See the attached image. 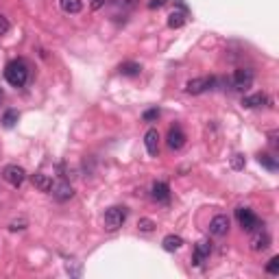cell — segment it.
Instances as JSON below:
<instances>
[{
    "instance_id": "26",
    "label": "cell",
    "mask_w": 279,
    "mask_h": 279,
    "mask_svg": "<svg viewBox=\"0 0 279 279\" xmlns=\"http://www.w3.org/2000/svg\"><path fill=\"white\" fill-rule=\"evenodd\" d=\"M7 33H9V20L0 16V35H7Z\"/></svg>"
},
{
    "instance_id": "24",
    "label": "cell",
    "mask_w": 279,
    "mask_h": 279,
    "mask_svg": "<svg viewBox=\"0 0 279 279\" xmlns=\"http://www.w3.org/2000/svg\"><path fill=\"white\" fill-rule=\"evenodd\" d=\"M266 273L268 275H279V257H270L268 264H266Z\"/></svg>"
},
{
    "instance_id": "23",
    "label": "cell",
    "mask_w": 279,
    "mask_h": 279,
    "mask_svg": "<svg viewBox=\"0 0 279 279\" xmlns=\"http://www.w3.org/2000/svg\"><path fill=\"white\" fill-rule=\"evenodd\" d=\"M244 164H247V159H244V155H240V153H236V155L231 157V168L234 170H242Z\"/></svg>"
},
{
    "instance_id": "6",
    "label": "cell",
    "mask_w": 279,
    "mask_h": 279,
    "mask_svg": "<svg viewBox=\"0 0 279 279\" xmlns=\"http://www.w3.org/2000/svg\"><path fill=\"white\" fill-rule=\"evenodd\" d=\"M50 194H52L55 201L65 203V201H70V198L75 196V190H72V185L68 181H57V183L50 185Z\"/></svg>"
},
{
    "instance_id": "25",
    "label": "cell",
    "mask_w": 279,
    "mask_h": 279,
    "mask_svg": "<svg viewBox=\"0 0 279 279\" xmlns=\"http://www.w3.org/2000/svg\"><path fill=\"white\" fill-rule=\"evenodd\" d=\"M144 122H153V120H157L159 118V109H149V111H144Z\"/></svg>"
},
{
    "instance_id": "1",
    "label": "cell",
    "mask_w": 279,
    "mask_h": 279,
    "mask_svg": "<svg viewBox=\"0 0 279 279\" xmlns=\"http://www.w3.org/2000/svg\"><path fill=\"white\" fill-rule=\"evenodd\" d=\"M5 79H7L9 85H13V88H22V85L29 81V65H26L22 59L11 61L5 68Z\"/></svg>"
},
{
    "instance_id": "3",
    "label": "cell",
    "mask_w": 279,
    "mask_h": 279,
    "mask_svg": "<svg viewBox=\"0 0 279 279\" xmlns=\"http://www.w3.org/2000/svg\"><path fill=\"white\" fill-rule=\"evenodd\" d=\"M236 218H238V223H240V227L244 231H253L257 227H264V225L260 223V218L253 214V210H249V207H238Z\"/></svg>"
},
{
    "instance_id": "5",
    "label": "cell",
    "mask_w": 279,
    "mask_h": 279,
    "mask_svg": "<svg viewBox=\"0 0 279 279\" xmlns=\"http://www.w3.org/2000/svg\"><path fill=\"white\" fill-rule=\"evenodd\" d=\"M216 79L214 77H196V79H190L188 83H185V92L188 94H203V92H207L214 88Z\"/></svg>"
},
{
    "instance_id": "22",
    "label": "cell",
    "mask_w": 279,
    "mask_h": 279,
    "mask_svg": "<svg viewBox=\"0 0 279 279\" xmlns=\"http://www.w3.org/2000/svg\"><path fill=\"white\" fill-rule=\"evenodd\" d=\"M137 229L144 231V234H151V231L155 229V223H153L151 218H140V221H137Z\"/></svg>"
},
{
    "instance_id": "9",
    "label": "cell",
    "mask_w": 279,
    "mask_h": 279,
    "mask_svg": "<svg viewBox=\"0 0 279 279\" xmlns=\"http://www.w3.org/2000/svg\"><path fill=\"white\" fill-rule=\"evenodd\" d=\"M268 247H270V236L262 227L253 229V236H251V249L253 251H266Z\"/></svg>"
},
{
    "instance_id": "21",
    "label": "cell",
    "mask_w": 279,
    "mask_h": 279,
    "mask_svg": "<svg viewBox=\"0 0 279 279\" xmlns=\"http://www.w3.org/2000/svg\"><path fill=\"white\" fill-rule=\"evenodd\" d=\"M18 118H20V114H18L16 109H7V111H5V116H3V124H5L7 129H11L13 124L18 122Z\"/></svg>"
},
{
    "instance_id": "19",
    "label": "cell",
    "mask_w": 279,
    "mask_h": 279,
    "mask_svg": "<svg viewBox=\"0 0 279 279\" xmlns=\"http://www.w3.org/2000/svg\"><path fill=\"white\" fill-rule=\"evenodd\" d=\"M59 5L65 13H79L83 9V0H59Z\"/></svg>"
},
{
    "instance_id": "29",
    "label": "cell",
    "mask_w": 279,
    "mask_h": 279,
    "mask_svg": "<svg viewBox=\"0 0 279 279\" xmlns=\"http://www.w3.org/2000/svg\"><path fill=\"white\" fill-rule=\"evenodd\" d=\"M105 5V0H92V9H101Z\"/></svg>"
},
{
    "instance_id": "2",
    "label": "cell",
    "mask_w": 279,
    "mask_h": 279,
    "mask_svg": "<svg viewBox=\"0 0 279 279\" xmlns=\"http://www.w3.org/2000/svg\"><path fill=\"white\" fill-rule=\"evenodd\" d=\"M127 216H129V210L122 207V205H114V207H109L107 212H105V218H103L105 229H107L109 234H114V231H118L124 225Z\"/></svg>"
},
{
    "instance_id": "14",
    "label": "cell",
    "mask_w": 279,
    "mask_h": 279,
    "mask_svg": "<svg viewBox=\"0 0 279 279\" xmlns=\"http://www.w3.org/2000/svg\"><path fill=\"white\" fill-rule=\"evenodd\" d=\"M162 247H164V251H168V253H172V251H179V249L183 247V238L170 234V236H166L164 240H162Z\"/></svg>"
},
{
    "instance_id": "16",
    "label": "cell",
    "mask_w": 279,
    "mask_h": 279,
    "mask_svg": "<svg viewBox=\"0 0 279 279\" xmlns=\"http://www.w3.org/2000/svg\"><path fill=\"white\" fill-rule=\"evenodd\" d=\"M266 103H268V98H266V94H262V92H257V94H253V96H247L242 101V105H244V107H249V109L262 107V105H266Z\"/></svg>"
},
{
    "instance_id": "18",
    "label": "cell",
    "mask_w": 279,
    "mask_h": 279,
    "mask_svg": "<svg viewBox=\"0 0 279 279\" xmlns=\"http://www.w3.org/2000/svg\"><path fill=\"white\" fill-rule=\"evenodd\" d=\"M185 9H179V11H172L168 16V26L170 29H181V26L185 24Z\"/></svg>"
},
{
    "instance_id": "28",
    "label": "cell",
    "mask_w": 279,
    "mask_h": 279,
    "mask_svg": "<svg viewBox=\"0 0 279 279\" xmlns=\"http://www.w3.org/2000/svg\"><path fill=\"white\" fill-rule=\"evenodd\" d=\"M166 0H151L149 3V9H159V7H164Z\"/></svg>"
},
{
    "instance_id": "27",
    "label": "cell",
    "mask_w": 279,
    "mask_h": 279,
    "mask_svg": "<svg viewBox=\"0 0 279 279\" xmlns=\"http://www.w3.org/2000/svg\"><path fill=\"white\" fill-rule=\"evenodd\" d=\"M24 227H26V221H13V223L9 225L11 231H20V229H24Z\"/></svg>"
},
{
    "instance_id": "11",
    "label": "cell",
    "mask_w": 279,
    "mask_h": 279,
    "mask_svg": "<svg viewBox=\"0 0 279 279\" xmlns=\"http://www.w3.org/2000/svg\"><path fill=\"white\" fill-rule=\"evenodd\" d=\"M210 253H212V244L207 242V240H201L194 247V255H192V264H194V266H201V264L207 260L210 257Z\"/></svg>"
},
{
    "instance_id": "12",
    "label": "cell",
    "mask_w": 279,
    "mask_h": 279,
    "mask_svg": "<svg viewBox=\"0 0 279 279\" xmlns=\"http://www.w3.org/2000/svg\"><path fill=\"white\" fill-rule=\"evenodd\" d=\"M144 146L149 151V155H157L159 153V133L157 129H149L144 133Z\"/></svg>"
},
{
    "instance_id": "17",
    "label": "cell",
    "mask_w": 279,
    "mask_h": 279,
    "mask_svg": "<svg viewBox=\"0 0 279 279\" xmlns=\"http://www.w3.org/2000/svg\"><path fill=\"white\" fill-rule=\"evenodd\" d=\"M122 77H140V72H142V65L135 63V61H124L120 63V68H118Z\"/></svg>"
},
{
    "instance_id": "4",
    "label": "cell",
    "mask_w": 279,
    "mask_h": 279,
    "mask_svg": "<svg viewBox=\"0 0 279 279\" xmlns=\"http://www.w3.org/2000/svg\"><path fill=\"white\" fill-rule=\"evenodd\" d=\"M3 179L9 185H13V188H20L26 179V170L18 164H9V166H5V170H3Z\"/></svg>"
},
{
    "instance_id": "20",
    "label": "cell",
    "mask_w": 279,
    "mask_h": 279,
    "mask_svg": "<svg viewBox=\"0 0 279 279\" xmlns=\"http://www.w3.org/2000/svg\"><path fill=\"white\" fill-rule=\"evenodd\" d=\"M257 162L262 166H266L268 170H277V159L273 155H268V153H260V155H257Z\"/></svg>"
},
{
    "instance_id": "30",
    "label": "cell",
    "mask_w": 279,
    "mask_h": 279,
    "mask_svg": "<svg viewBox=\"0 0 279 279\" xmlns=\"http://www.w3.org/2000/svg\"><path fill=\"white\" fill-rule=\"evenodd\" d=\"M3 98H5V94H3V88H0V103H3Z\"/></svg>"
},
{
    "instance_id": "13",
    "label": "cell",
    "mask_w": 279,
    "mask_h": 279,
    "mask_svg": "<svg viewBox=\"0 0 279 279\" xmlns=\"http://www.w3.org/2000/svg\"><path fill=\"white\" fill-rule=\"evenodd\" d=\"M31 183L35 185L37 190H42V192H50L52 179L48 175H44V172H35V175H31Z\"/></svg>"
},
{
    "instance_id": "8",
    "label": "cell",
    "mask_w": 279,
    "mask_h": 279,
    "mask_svg": "<svg viewBox=\"0 0 279 279\" xmlns=\"http://www.w3.org/2000/svg\"><path fill=\"white\" fill-rule=\"evenodd\" d=\"M227 231H229V218L225 214H216L210 221V234L212 236L223 238V236H227Z\"/></svg>"
},
{
    "instance_id": "15",
    "label": "cell",
    "mask_w": 279,
    "mask_h": 279,
    "mask_svg": "<svg viewBox=\"0 0 279 279\" xmlns=\"http://www.w3.org/2000/svg\"><path fill=\"white\" fill-rule=\"evenodd\" d=\"M153 198H155V201H168V198H170L168 183H164V181H155V183H153Z\"/></svg>"
},
{
    "instance_id": "7",
    "label": "cell",
    "mask_w": 279,
    "mask_h": 279,
    "mask_svg": "<svg viewBox=\"0 0 279 279\" xmlns=\"http://www.w3.org/2000/svg\"><path fill=\"white\" fill-rule=\"evenodd\" d=\"M253 79H255V72L251 68H238L234 72V88L236 90H247V88H251Z\"/></svg>"
},
{
    "instance_id": "10",
    "label": "cell",
    "mask_w": 279,
    "mask_h": 279,
    "mask_svg": "<svg viewBox=\"0 0 279 279\" xmlns=\"http://www.w3.org/2000/svg\"><path fill=\"white\" fill-rule=\"evenodd\" d=\"M166 144H168V149H172V151L181 149V146L185 144V133L181 131V127H170L168 137H166Z\"/></svg>"
}]
</instances>
